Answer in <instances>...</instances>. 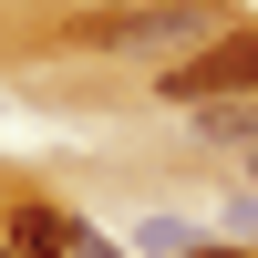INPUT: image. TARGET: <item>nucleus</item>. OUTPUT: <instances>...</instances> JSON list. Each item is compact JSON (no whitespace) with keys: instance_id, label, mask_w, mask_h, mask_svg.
<instances>
[{"instance_id":"1","label":"nucleus","mask_w":258,"mask_h":258,"mask_svg":"<svg viewBox=\"0 0 258 258\" xmlns=\"http://www.w3.org/2000/svg\"><path fill=\"white\" fill-rule=\"evenodd\" d=\"M165 103H186V114H207V103H248L258 93V31L248 21H227V31H207L197 52H176L165 62V83H155Z\"/></svg>"},{"instance_id":"2","label":"nucleus","mask_w":258,"mask_h":258,"mask_svg":"<svg viewBox=\"0 0 258 258\" xmlns=\"http://www.w3.org/2000/svg\"><path fill=\"white\" fill-rule=\"evenodd\" d=\"M207 0H145V11H93L83 41L93 52H176V41H207Z\"/></svg>"},{"instance_id":"3","label":"nucleus","mask_w":258,"mask_h":258,"mask_svg":"<svg viewBox=\"0 0 258 258\" xmlns=\"http://www.w3.org/2000/svg\"><path fill=\"white\" fill-rule=\"evenodd\" d=\"M73 238H83V227L52 217V207H11V217H0V248H11V258H73Z\"/></svg>"},{"instance_id":"4","label":"nucleus","mask_w":258,"mask_h":258,"mask_svg":"<svg viewBox=\"0 0 258 258\" xmlns=\"http://www.w3.org/2000/svg\"><path fill=\"white\" fill-rule=\"evenodd\" d=\"M197 124H207V145H217V155H227V165L258 186V93H248V103H207Z\"/></svg>"},{"instance_id":"5","label":"nucleus","mask_w":258,"mask_h":258,"mask_svg":"<svg viewBox=\"0 0 258 258\" xmlns=\"http://www.w3.org/2000/svg\"><path fill=\"white\" fill-rule=\"evenodd\" d=\"M135 248H155V258H176V248H197V238H186L176 217H145V227H135Z\"/></svg>"},{"instance_id":"6","label":"nucleus","mask_w":258,"mask_h":258,"mask_svg":"<svg viewBox=\"0 0 258 258\" xmlns=\"http://www.w3.org/2000/svg\"><path fill=\"white\" fill-rule=\"evenodd\" d=\"M73 258H124V248H103V238H73Z\"/></svg>"},{"instance_id":"7","label":"nucleus","mask_w":258,"mask_h":258,"mask_svg":"<svg viewBox=\"0 0 258 258\" xmlns=\"http://www.w3.org/2000/svg\"><path fill=\"white\" fill-rule=\"evenodd\" d=\"M197 258H227V248H197Z\"/></svg>"}]
</instances>
